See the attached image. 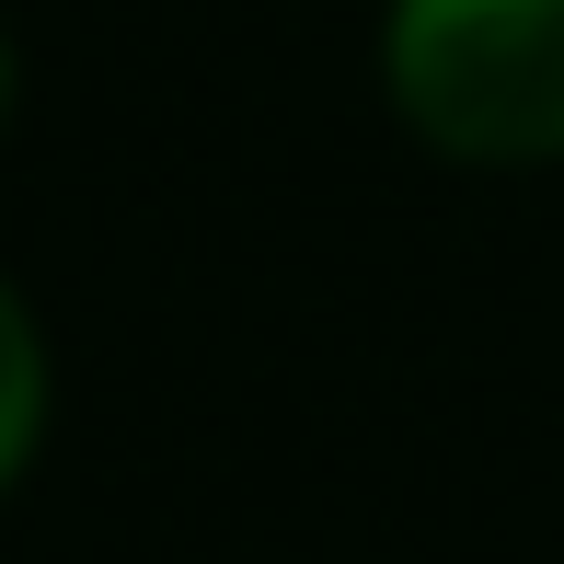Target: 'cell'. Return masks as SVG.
Returning a JSON list of instances; mask_svg holds the SVG:
<instances>
[{"label":"cell","instance_id":"cell-3","mask_svg":"<svg viewBox=\"0 0 564 564\" xmlns=\"http://www.w3.org/2000/svg\"><path fill=\"white\" fill-rule=\"evenodd\" d=\"M12 127H23V46H12V23H0V150H12Z\"/></svg>","mask_w":564,"mask_h":564},{"label":"cell","instance_id":"cell-1","mask_svg":"<svg viewBox=\"0 0 564 564\" xmlns=\"http://www.w3.org/2000/svg\"><path fill=\"white\" fill-rule=\"evenodd\" d=\"M380 105L460 173H553L564 0H380Z\"/></svg>","mask_w":564,"mask_h":564},{"label":"cell","instance_id":"cell-2","mask_svg":"<svg viewBox=\"0 0 564 564\" xmlns=\"http://www.w3.org/2000/svg\"><path fill=\"white\" fill-rule=\"evenodd\" d=\"M46 426H58V357H46V323L23 300V276L0 265V507L35 484Z\"/></svg>","mask_w":564,"mask_h":564}]
</instances>
